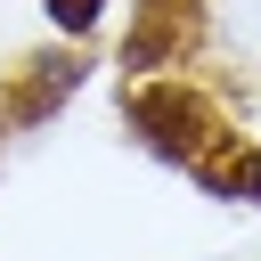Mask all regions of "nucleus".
Wrapping results in <instances>:
<instances>
[{"label": "nucleus", "instance_id": "obj_2", "mask_svg": "<svg viewBox=\"0 0 261 261\" xmlns=\"http://www.w3.org/2000/svg\"><path fill=\"white\" fill-rule=\"evenodd\" d=\"M245 196H261V163H253V171H245Z\"/></svg>", "mask_w": 261, "mask_h": 261}, {"label": "nucleus", "instance_id": "obj_1", "mask_svg": "<svg viewBox=\"0 0 261 261\" xmlns=\"http://www.w3.org/2000/svg\"><path fill=\"white\" fill-rule=\"evenodd\" d=\"M49 16H57L65 33H90V16H98V0H49Z\"/></svg>", "mask_w": 261, "mask_h": 261}]
</instances>
